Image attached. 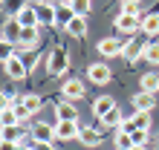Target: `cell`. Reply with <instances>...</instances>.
<instances>
[{
  "instance_id": "obj_7",
  "label": "cell",
  "mask_w": 159,
  "mask_h": 150,
  "mask_svg": "<svg viewBox=\"0 0 159 150\" xmlns=\"http://www.w3.org/2000/svg\"><path fill=\"white\" fill-rule=\"evenodd\" d=\"M81 130L84 127H78V121H58L55 124V136L64 139V142H72V139L81 136Z\"/></svg>"
},
{
  "instance_id": "obj_3",
  "label": "cell",
  "mask_w": 159,
  "mask_h": 150,
  "mask_svg": "<svg viewBox=\"0 0 159 150\" xmlns=\"http://www.w3.org/2000/svg\"><path fill=\"white\" fill-rule=\"evenodd\" d=\"M15 20L20 23L23 29H38V26H41V12H38V6H32V3H29L20 15L15 17Z\"/></svg>"
},
{
  "instance_id": "obj_16",
  "label": "cell",
  "mask_w": 159,
  "mask_h": 150,
  "mask_svg": "<svg viewBox=\"0 0 159 150\" xmlns=\"http://www.w3.org/2000/svg\"><path fill=\"white\" fill-rule=\"evenodd\" d=\"M113 107H116V101L110 98V95H98L96 101H93V113H96L98 118H101V116H107V113L113 110Z\"/></svg>"
},
{
  "instance_id": "obj_18",
  "label": "cell",
  "mask_w": 159,
  "mask_h": 150,
  "mask_svg": "<svg viewBox=\"0 0 159 150\" xmlns=\"http://www.w3.org/2000/svg\"><path fill=\"white\" fill-rule=\"evenodd\" d=\"M78 142L87 144V147H98L101 144V133H98V130H93V127H84L81 136H78Z\"/></svg>"
},
{
  "instance_id": "obj_19",
  "label": "cell",
  "mask_w": 159,
  "mask_h": 150,
  "mask_svg": "<svg viewBox=\"0 0 159 150\" xmlns=\"http://www.w3.org/2000/svg\"><path fill=\"white\" fill-rule=\"evenodd\" d=\"M121 121H125V116H121V110H119V107H113L107 116H101V124L110 127V130H119V127H121Z\"/></svg>"
},
{
  "instance_id": "obj_37",
  "label": "cell",
  "mask_w": 159,
  "mask_h": 150,
  "mask_svg": "<svg viewBox=\"0 0 159 150\" xmlns=\"http://www.w3.org/2000/svg\"><path fill=\"white\" fill-rule=\"evenodd\" d=\"M156 150H159V139H156Z\"/></svg>"
},
{
  "instance_id": "obj_14",
  "label": "cell",
  "mask_w": 159,
  "mask_h": 150,
  "mask_svg": "<svg viewBox=\"0 0 159 150\" xmlns=\"http://www.w3.org/2000/svg\"><path fill=\"white\" fill-rule=\"evenodd\" d=\"M72 20H75V12H72V6H67V3H64V6H58V9H55V26L67 29Z\"/></svg>"
},
{
  "instance_id": "obj_21",
  "label": "cell",
  "mask_w": 159,
  "mask_h": 150,
  "mask_svg": "<svg viewBox=\"0 0 159 150\" xmlns=\"http://www.w3.org/2000/svg\"><path fill=\"white\" fill-rule=\"evenodd\" d=\"M67 6H72L75 17H87V15L93 12V0H70Z\"/></svg>"
},
{
  "instance_id": "obj_4",
  "label": "cell",
  "mask_w": 159,
  "mask_h": 150,
  "mask_svg": "<svg viewBox=\"0 0 159 150\" xmlns=\"http://www.w3.org/2000/svg\"><path fill=\"white\" fill-rule=\"evenodd\" d=\"M98 52L104 55V58H119V55H125V43H121L119 38H101Z\"/></svg>"
},
{
  "instance_id": "obj_2",
  "label": "cell",
  "mask_w": 159,
  "mask_h": 150,
  "mask_svg": "<svg viewBox=\"0 0 159 150\" xmlns=\"http://www.w3.org/2000/svg\"><path fill=\"white\" fill-rule=\"evenodd\" d=\"M20 35H23V26L15 20V17H9L3 23V29H0V38H3V46H17L20 43Z\"/></svg>"
},
{
  "instance_id": "obj_25",
  "label": "cell",
  "mask_w": 159,
  "mask_h": 150,
  "mask_svg": "<svg viewBox=\"0 0 159 150\" xmlns=\"http://www.w3.org/2000/svg\"><path fill=\"white\" fill-rule=\"evenodd\" d=\"M67 32L72 38H84V35H87V20H84V17H75V20L67 26Z\"/></svg>"
},
{
  "instance_id": "obj_30",
  "label": "cell",
  "mask_w": 159,
  "mask_h": 150,
  "mask_svg": "<svg viewBox=\"0 0 159 150\" xmlns=\"http://www.w3.org/2000/svg\"><path fill=\"white\" fill-rule=\"evenodd\" d=\"M130 139H133L136 147H145L148 142H151V133H148V130H136V133H130Z\"/></svg>"
},
{
  "instance_id": "obj_1",
  "label": "cell",
  "mask_w": 159,
  "mask_h": 150,
  "mask_svg": "<svg viewBox=\"0 0 159 150\" xmlns=\"http://www.w3.org/2000/svg\"><path fill=\"white\" fill-rule=\"evenodd\" d=\"M46 67H49V75H64L67 67H70V55L58 46V49H52L46 55Z\"/></svg>"
},
{
  "instance_id": "obj_36",
  "label": "cell",
  "mask_w": 159,
  "mask_h": 150,
  "mask_svg": "<svg viewBox=\"0 0 159 150\" xmlns=\"http://www.w3.org/2000/svg\"><path fill=\"white\" fill-rule=\"evenodd\" d=\"M133 150H145V147H133Z\"/></svg>"
},
{
  "instance_id": "obj_32",
  "label": "cell",
  "mask_w": 159,
  "mask_h": 150,
  "mask_svg": "<svg viewBox=\"0 0 159 150\" xmlns=\"http://www.w3.org/2000/svg\"><path fill=\"white\" fill-rule=\"evenodd\" d=\"M121 15H139V3H121Z\"/></svg>"
},
{
  "instance_id": "obj_29",
  "label": "cell",
  "mask_w": 159,
  "mask_h": 150,
  "mask_svg": "<svg viewBox=\"0 0 159 150\" xmlns=\"http://www.w3.org/2000/svg\"><path fill=\"white\" fill-rule=\"evenodd\" d=\"M38 12H41V23H52V26H55V6L46 3V6L38 9Z\"/></svg>"
},
{
  "instance_id": "obj_11",
  "label": "cell",
  "mask_w": 159,
  "mask_h": 150,
  "mask_svg": "<svg viewBox=\"0 0 159 150\" xmlns=\"http://www.w3.org/2000/svg\"><path fill=\"white\" fill-rule=\"evenodd\" d=\"M61 92H64V98H67V101H78V98H84V81H78V78L64 81Z\"/></svg>"
},
{
  "instance_id": "obj_17",
  "label": "cell",
  "mask_w": 159,
  "mask_h": 150,
  "mask_svg": "<svg viewBox=\"0 0 159 150\" xmlns=\"http://www.w3.org/2000/svg\"><path fill=\"white\" fill-rule=\"evenodd\" d=\"M142 32H145L148 38H156V35H159V15H156V12L142 17Z\"/></svg>"
},
{
  "instance_id": "obj_9",
  "label": "cell",
  "mask_w": 159,
  "mask_h": 150,
  "mask_svg": "<svg viewBox=\"0 0 159 150\" xmlns=\"http://www.w3.org/2000/svg\"><path fill=\"white\" fill-rule=\"evenodd\" d=\"M32 139H35V142H43V144H52V139H58V136H55L52 124L38 121V124H32Z\"/></svg>"
},
{
  "instance_id": "obj_23",
  "label": "cell",
  "mask_w": 159,
  "mask_h": 150,
  "mask_svg": "<svg viewBox=\"0 0 159 150\" xmlns=\"http://www.w3.org/2000/svg\"><path fill=\"white\" fill-rule=\"evenodd\" d=\"M26 6H29L26 0H3V9H6V15H9V17H17Z\"/></svg>"
},
{
  "instance_id": "obj_27",
  "label": "cell",
  "mask_w": 159,
  "mask_h": 150,
  "mask_svg": "<svg viewBox=\"0 0 159 150\" xmlns=\"http://www.w3.org/2000/svg\"><path fill=\"white\" fill-rule=\"evenodd\" d=\"M0 124H3V127H17V124H20V118H17V113L9 107V110L0 113Z\"/></svg>"
},
{
  "instance_id": "obj_6",
  "label": "cell",
  "mask_w": 159,
  "mask_h": 150,
  "mask_svg": "<svg viewBox=\"0 0 159 150\" xmlns=\"http://www.w3.org/2000/svg\"><path fill=\"white\" fill-rule=\"evenodd\" d=\"M3 67H6V75L9 78H15V81H20L29 75V67L23 64V58H17V55H12L9 61H3Z\"/></svg>"
},
{
  "instance_id": "obj_12",
  "label": "cell",
  "mask_w": 159,
  "mask_h": 150,
  "mask_svg": "<svg viewBox=\"0 0 159 150\" xmlns=\"http://www.w3.org/2000/svg\"><path fill=\"white\" fill-rule=\"evenodd\" d=\"M87 78L93 84H107L110 81V67L107 64H90L87 67Z\"/></svg>"
},
{
  "instance_id": "obj_5",
  "label": "cell",
  "mask_w": 159,
  "mask_h": 150,
  "mask_svg": "<svg viewBox=\"0 0 159 150\" xmlns=\"http://www.w3.org/2000/svg\"><path fill=\"white\" fill-rule=\"evenodd\" d=\"M116 29L125 32V35H133V32L142 29V17H139V15H121V12H119V17H116Z\"/></svg>"
},
{
  "instance_id": "obj_8",
  "label": "cell",
  "mask_w": 159,
  "mask_h": 150,
  "mask_svg": "<svg viewBox=\"0 0 159 150\" xmlns=\"http://www.w3.org/2000/svg\"><path fill=\"white\" fill-rule=\"evenodd\" d=\"M145 49H148V43H139L136 38H130V41H125V55H121V58L136 64L139 58H145Z\"/></svg>"
},
{
  "instance_id": "obj_34",
  "label": "cell",
  "mask_w": 159,
  "mask_h": 150,
  "mask_svg": "<svg viewBox=\"0 0 159 150\" xmlns=\"http://www.w3.org/2000/svg\"><path fill=\"white\" fill-rule=\"evenodd\" d=\"M35 3H38V6H46V3H49V0H35Z\"/></svg>"
},
{
  "instance_id": "obj_28",
  "label": "cell",
  "mask_w": 159,
  "mask_h": 150,
  "mask_svg": "<svg viewBox=\"0 0 159 150\" xmlns=\"http://www.w3.org/2000/svg\"><path fill=\"white\" fill-rule=\"evenodd\" d=\"M3 142L6 144H20V133H17V127H3Z\"/></svg>"
},
{
  "instance_id": "obj_33",
  "label": "cell",
  "mask_w": 159,
  "mask_h": 150,
  "mask_svg": "<svg viewBox=\"0 0 159 150\" xmlns=\"http://www.w3.org/2000/svg\"><path fill=\"white\" fill-rule=\"evenodd\" d=\"M32 150H55V147H52V144H43V142H35Z\"/></svg>"
},
{
  "instance_id": "obj_35",
  "label": "cell",
  "mask_w": 159,
  "mask_h": 150,
  "mask_svg": "<svg viewBox=\"0 0 159 150\" xmlns=\"http://www.w3.org/2000/svg\"><path fill=\"white\" fill-rule=\"evenodd\" d=\"M125 3H139V0H125Z\"/></svg>"
},
{
  "instance_id": "obj_31",
  "label": "cell",
  "mask_w": 159,
  "mask_h": 150,
  "mask_svg": "<svg viewBox=\"0 0 159 150\" xmlns=\"http://www.w3.org/2000/svg\"><path fill=\"white\" fill-rule=\"evenodd\" d=\"M145 61H148V64H159V43H148V49H145Z\"/></svg>"
},
{
  "instance_id": "obj_26",
  "label": "cell",
  "mask_w": 159,
  "mask_h": 150,
  "mask_svg": "<svg viewBox=\"0 0 159 150\" xmlns=\"http://www.w3.org/2000/svg\"><path fill=\"white\" fill-rule=\"evenodd\" d=\"M130 118H133L136 130H151V113H133ZM136 130H133V133H136Z\"/></svg>"
},
{
  "instance_id": "obj_24",
  "label": "cell",
  "mask_w": 159,
  "mask_h": 150,
  "mask_svg": "<svg viewBox=\"0 0 159 150\" xmlns=\"http://www.w3.org/2000/svg\"><path fill=\"white\" fill-rule=\"evenodd\" d=\"M136 144H133V139H130L127 133H121V130H119V133H116V139H113V150H133Z\"/></svg>"
},
{
  "instance_id": "obj_13",
  "label": "cell",
  "mask_w": 159,
  "mask_h": 150,
  "mask_svg": "<svg viewBox=\"0 0 159 150\" xmlns=\"http://www.w3.org/2000/svg\"><path fill=\"white\" fill-rule=\"evenodd\" d=\"M38 43H41V29H23V35H20V43H17V49L29 52V49H35Z\"/></svg>"
},
{
  "instance_id": "obj_10",
  "label": "cell",
  "mask_w": 159,
  "mask_h": 150,
  "mask_svg": "<svg viewBox=\"0 0 159 150\" xmlns=\"http://www.w3.org/2000/svg\"><path fill=\"white\" fill-rule=\"evenodd\" d=\"M133 107H136V113H151V110H156V95H153V92H142V90H139L136 95H133Z\"/></svg>"
},
{
  "instance_id": "obj_15",
  "label": "cell",
  "mask_w": 159,
  "mask_h": 150,
  "mask_svg": "<svg viewBox=\"0 0 159 150\" xmlns=\"http://www.w3.org/2000/svg\"><path fill=\"white\" fill-rule=\"evenodd\" d=\"M55 113H58V121H78V110L72 107V101H61Z\"/></svg>"
},
{
  "instance_id": "obj_20",
  "label": "cell",
  "mask_w": 159,
  "mask_h": 150,
  "mask_svg": "<svg viewBox=\"0 0 159 150\" xmlns=\"http://www.w3.org/2000/svg\"><path fill=\"white\" fill-rule=\"evenodd\" d=\"M139 87H142V92H156L159 90V75L156 72H145L142 81H139Z\"/></svg>"
},
{
  "instance_id": "obj_22",
  "label": "cell",
  "mask_w": 159,
  "mask_h": 150,
  "mask_svg": "<svg viewBox=\"0 0 159 150\" xmlns=\"http://www.w3.org/2000/svg\"><path fill=\"white\" fill-rule=\"evenodd\" d=\"M20 98H23V107L29 110V116H35V113H41V107H43L41 95H35V92H29V95H20Z\"/></svg>"
}]
</instances>
